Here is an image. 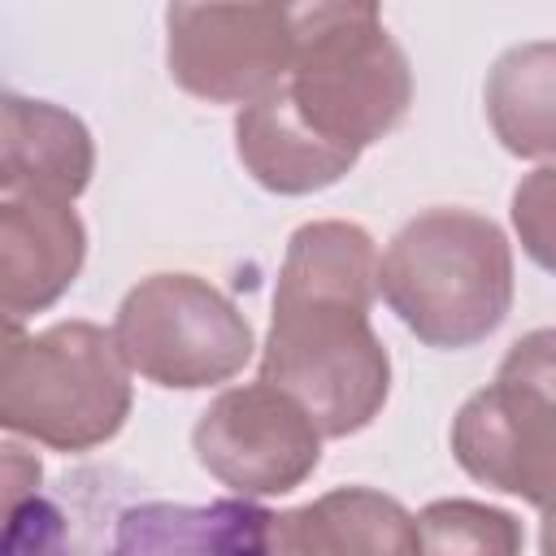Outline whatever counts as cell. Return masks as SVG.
I'll return each mask as SVG.
<instances>
[{"mask_svg": "<svg viewBox=\"0 0 556 556\" xmlns=\"http://www.w3.org/2000/svg\"><path fill=\"white\" fill-rule=\"evenodd\" d=\"M378 261L369 230L339 217L304 222L282 252L261 382L291 395L321 439L361 434L391 395V356L369 326Z\"/></svg>", "mask_w": 556, "mask_h": 556, "instance_id": "cell-1", "label": "cell"}, {"mask_svg": "<svg viewBox=\"0 0 556 556\" xmlns=\"http://www.w3.org/2000/svg\"><path fill=\"white\" fill-rule=\"evenodd\" d=\"M378 291L426 348H478L513 308L508 235L473 208H426L387 243Z\"/></svg>", "mask_w": 556, "mask_h": 556, "instance_id": "cell-2", "label": "cell"}, {"mask_svg": "<svg viewBox=\"0 0 556 556\" xmlns=\"http://www.w3.org/2000/svg\"><path fill=\"white\" fill-rule=\"evenodd\" d=\"M291 113L330 148L361 156L413 104V70L382 26L378 4L295 9V52L278 83Z\"/></svg>", "mask_w": 556, "mask_h": 556, "instance_id": "cell-3", "label": "cell"}, {"mask_svg": "<svg viewBox=\"0 0 556 556\" xmlns=\"http://www.w3.org/2000/svg\"><path fill=\"white\" fill-rule=\"evenodd\" d=\"M130 374L113 330L96 321H56L35 334L9 326L0 426L52 452H91L126 426Z\"/></svg>", "mask_w": 556, "mask_h": 556, "instance_id": "cell-4", "label": "cell"}, {"mask_svg": "<svg viewBox=\"0 0 556 556\" xmlns=\"http://www.w3.org/2000/svg\"><path fill=\"white\" fill-rule=\"evenodd\" d=\"M456 465L534 508L556 504V326L521 334L452 417Z\"/></svg>", "mask_w": 556, "mask_h": 556, "instance_id": "cell-5", "label": "cell"}, {"mask_svg": "<svg viewBox=\"0 0 556 556\" xmlns=\"http://www.w3.org/2000/svg\"><path fill=\"white\" fill-rule=\"evenodd\" d=\"M113 339L126 365L165 391L230 382L256 352L235 300L195 274H152L135 282L117 304Z\"/></svg>", "mask_w": 556, "mask_h": 556, "instance_id": "cell-6", "label": "cell"}, {"mask_svg": "<svg viewBox=\"0 0 556 556\" xmlns=\"http://www.w3.org/2000/svg\"><path fill=\"white\" fill-rule=\"evenodd\" d=\"M295 52L287 4H169L165 70L174 87L208 104H252L274 91Z\"/></svg>", "mask_w": 556, "mask_h": 556, "instance_id": "cell-7", "label": "cell"}, {"mask_svg": "<svg viewBox=\"0 0 556 556\" xmlns=\"http://www.w3.org/2000/svg\"><path fill=\"white\" fill-rule=\"evenodd\" d=\"M191 452L208 478L243 500L287 495L321 465V430L269 382L222 391L191 430Z\"/></svg>", "mask_w": 556, "mask_h": 556, "instance_id": "cell-8", "label": "cell"}, {"mask_svg": "<svg viewBox=\"0 0 556 556\" xmlns=\"http://www.w3.org/2000/svg\"><path fill=\"white\" fill-rule=\"evenodd\" d=\"M87 261V226L65 200L0 195V304L4 321L22 326L52 308Z\"/></svg>", "mask_w": 556, "mask_h": 556, "instance_id": "cell-9", "label": "cell"}, {"mask_svg": "<svg viewBox=\"0 0 556 556\" xmlns=\"http://www.w3.org/2000/svg\"><path fill=\"white\" fill-rule=\"evenodd\" d=\"M269 556H421L417 517L374 486H334L269 517Z\"/></svg>", "mask_w": 556, "mask_h": 556, "instance_id": "cell-10", "label": "cell"}, {"mask_svg": "<svg viewBox=\"0 0 556 556\" xmlns=\"http://www.w3.org/2000/svg\"><path fill=\"white\" fill-rule=\"evenodd\" d=\"M96 174L87 122L61 104L4 96L0 122V195H48L74 204Z\"/></svg>", "mask_w": 556, "mask_h": 556, "instance_id": "cell-11", "label": "cell"}, {"mask_svg": "<svg viewBox=\"0 0 556 556\" xmlns=\"http://www.w3.org/2000/svg\"><path fill=\"white\" fill-rule=\"evenodd\" d=\"M269 508L256 500L130 504L113 526V556H269Z\"/></svg>", "mask_w": 556, "mask_h": 556, "instance_id": "cell-12", "label": "cell"}, {"mask_svg": "<svg viewBox=\"0 0 556 556\" xmlns=\"http://www.w3.org/2000/svg\"><path fill=\"white\" fill-rule=\"evenodd\" d=\"M235 156L248 178L274 195H313L334 187L361 156L317 139L287 104L282 87L235 113Z\"/></svg>", "mask_w": 556, "mask_h": 556, "instance_id": "cell-13", "label": "cell"}, {"mask_svg": "<svg viewBox=\"0 0 556 556\" xmlns=\"http://www.w3.org/2000/svg\"><path fill=\"white\" fill-rule=\"evenodd\" d=\"M482 104L504 152L556 161V39H530L500 52L486 70Z\"/></svg>", "mask_w": 556, "mask_h": 556, "instance_id": "cell-14", "label": "cell"}, {"mask_svg": "<svg viewBox=\"0 0 556 556\" xmlns=\"http://www.w3.org/2000/svg\"><path fill=\"white\" fill-rule=\"evenodd\" d=\"M421 556H521L526 530L508 508L482 500H434L417 513Z\"/></svg>", "mask_w": 556, "mask_h": 556, "instance_id": "cell-15", "label": "cell"}, {"mask_svg": "<svg viewBox=\"0 0 556 556\" xmlns=\"http://www.w3.org/2000/svg\"><path fill=\"white\" fill-rule=\"evenodd\" d=\"M508 217H513L521 252L539 269L556 274V165H539L513 187Z\"/></svg>", "mask_w": 556, "mask_h": 556, "instance_id": "cell-16", "label": "cell"}, {"mask_svg": "<svg viewBox=\"0 0 556 556\" xmlns=\"http://www.w3.org/2000/svg\"><path fill=\"white\" fill-rule=\"evenodd\" d=\"M9 526H4V556H70L65 539V517L35 491L26 500L4 504Z\"/></svg>", "mask_w": 556, "mask_h": 556, "instance_id": "cell-17", "label": "cell"}, {"mask_svg": "<svg viewBox=\"0 0 556 556\" xmlns=\"http://www.w3.org/2000/svg\"><path fill=\"white\" fill-rule=\"evenodd\" d=\"M39 491V460L35 456H22V447H4V504L13 500H26Z\"/></svg>", "mask_w": 556, "mask_h": 556, "instance_id": "cell-18", "label": "cell"}, {"mask_svg": "<svg viewBox=\"0 0 556 556\" xmlns=\"http://www.w3.org/2000/svg\"><path fill=\"white\" fill-rule=\"evenodd\" d=\"M539 556H556V504L543 508V521H539Z\"/></svg>", "mask_w": 556, "mask_h": 556, "instance_id": "cell-19", "label": "cell"}]
</instances>
